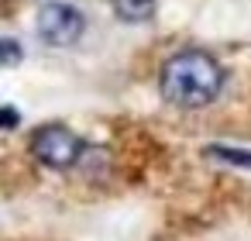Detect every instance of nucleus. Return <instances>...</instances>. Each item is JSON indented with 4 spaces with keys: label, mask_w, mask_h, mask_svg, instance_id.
Segmentation results:
<instances>
[{
    "label": "nucleus",
    "mask_w": 251,
    "mask_h": 241,
    "mask_svg": "<svg viewBox=\"0 0 251 241\" xmlns=\"http://www.w3.org/2000/svg\"><path fill=\"white\" fill-rule=\"evenodd\" d=\"M203 155H210V159H217V162H227V165L251 169V152H244V148H230V145H210Z\"/></svg>",
    "instance_id": "39448f33"
},
{
    "label": "nucleus",
    "mask_w": 251,
    "mask_h": 241,
    "mask_svg": "<svg viewBox=\"0 0 251 241\" xmlns=\"http://www.w3.org/2000/svg\"><path fill=\"white\" fill-rule=\"evenodd\" d=\"M35 31L45 45L52 49H69L83 38L86 31V18L79 7L66 4V0H49V4L38 11V21H35Z\"/></svg>",
    "instance_id": "7ed1b4c3"
},
{
    "label": "nucleus",
    "mask_w": 251,
    "mask_h": 241,
    "mask_svg": "<svg viewBox=\"0 0 251 241\" xmlns=\"http://www.w3.org/2000/svg\"><path fill=\"white\" fill-rule=\"evenodd\" d=\"M110 7L124 25H148L158 11V0H110Z\"/></svg>",
    "instance_id": "20e7f679"
},
{
    "label": "nucleus",
    "mask_w": 251,
    "mask_h": 241,
    "mask_svg": "<svg viewBox=\"0 0 251 241\" xmlns=\"http://www.w3.org/2000/svg\"><path fill=\"white\" fill-rule=\"evenodd\" d=\"M21 59H25V52H21V45H18L14 38H0V69L18 66Z\"/></svg>",
    "instance_id": "423d86ee"
},
{
    "label": "nucleus",
    "mask_w": 251,
    "mask_h": 241,
    "mask_svg": "<svg viewBox=\"0 0 251 241\" xmlns=\"http://www.w3.org/2000/svg\"><path fill=\"white\" fill-rule=\"evenodd\" d=\"M21 124V114L14 107H0V131H14Z\"/></svg>",
    "instance_id": "0eeeda50"
},
{
    "label": "nucleus",
    "mask_w": 251,
    "mask_h": 241,
    "mask_svg": "<svg viewBox=\"0 0 251 241\" xmlns=\"http://www.w3.org/2000/svg\"><path fill=\"white\" fill-rule=\"evenodd\" d=\"M86 141L69 131L66 124H45L31 134V155L38 165L45 169H55V172H66L73 165H79V155H83Z\"/></svg>",
    "instance_id": "f03ea898"
},
{
    "label": "nucleus",
    "mask_w": 251,
    "mask_h": 241,
    "mask_svg": "<svg viewBox=\"0 0 251 241\" xmlns=\"http://www.w3.org/2000/svg\"><path fill=\"white\" fill-rule=\"evenodd\" d=\"M224 90V66L203 49H182L165 59L158 73V93L179 110H200Z\"/></svg>",
    "instance_id": "f257e3e1"
}]
</instances>
